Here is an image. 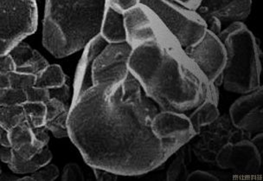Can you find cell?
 I'll return each instance as SVG.
<instances>
[{
	"mask_svg": "<svg viewBox=\"0 0 263 181\" xmlns=\"http://www.w3.org/2000/svg\"><path fill=\"white\" fill-rule=\"evenodd\" d=\"M158 112L130 73L119 82L92 85L72 100L69 137L92 168L117 175H142L184 147L154 135L152 122Z\"/></svg>",
	"mask_w": 263,
	"mask_h": 181,
	"instance_id": "1",
	"label": "cell"
},
{
	"mask_svg": "<svg viewBox=\"0 0 263 181\" xmlns=\"http://www.w3.org/2000/svg\"><path fill=\"white\" fill-rule=\"evenodd\" d=\"M123 16L129 70L145 95L162 110L184 113L201 104L211 82L156 14L140 3Z\"/></svg>",
	"mask_w": 263,
	"mask_h": 181,
	"instance_id": "2",
	"label": "cell"
},
{
	"mask_svg": "<svg viewBox=\"0 0 263 181\" xmlns=\"http://www.w3.org/2000/svg\"><path fill=\"white\" fill-rule=\"evenodd\" d=\"M106 0H46L43 44L55 58L83 49L101 30Z\"/></svg>",
	"mask_w": 263,
	"mask_h": 181,
	"instance_id": "3",
	"label": "cell"
},
{
	"mask_svg": "<svg viewBox=\"0 0 263 181\" xmlns=\"http://www.w3.org/2000/svg\"><path fill=\"white\" fill-rule=\"evenodd\" d=\"M226 62L222 71L225 89L246 94L260 86V54L253 33L242 22H234L220 33Z\"/></svg>",
	"mask_w": 263,
	"mask_h": 181,
	"instance_id": "4",
	"label": "cell"
},
{
	"mask_svg": "<svg viewBox=\"0 0 263 181\" xmlns=\"http://www.w3.org/2000/svg\"><path fill=\"white\" fill-rule=\"evenodd\" d=\"M37 19L36 0H0V56L35 32Z\"/></svg>",
	"mask_w": 263,
	"mask_h": 181,
	"instance_id": "5",
	"label": "cell"
},
{
	"mask_svg": "<svg viewBox=\"0 0 263 181\" xmlns=\"http://www.w3.org/2000/svg\"><path fill=\"white\" fill-rule=\"evenodd\" d=\"M156 14L183 48L196 44L206 32V25L197 11L173 0H140Z\"/></svg>",
	"mask_w": 263,
	"mask_h": 181,
	"instance_id": "6",
	"label": "cell"
},
{
	"mask_svg": "<svg viewBox=\"0 0 263 181\" xmlns=\"http://www.w3.org/2000/svg\"><path fill=\"white\" fill-rule=\"evenodd\" d=\"M190 146L191 151L200 161L214 164L217 153L228 143L251 139V135L238 129L230 121L229 115H223L212 123L200 129Z\"/></svg>",
	"mask_w": 263,
	"mask_h": 181,
	"instance_id": "7",
	"label": "cell"
},
{
	"mask_svg": "<svg viewBox=\"0 0 263 181\" xmlns=\"http://www.w3.org/2000/svg\"><path fill=\"white\" fill-rule=\"evenodd\" d=\"M184 49L209 82L217 86L222 84L226 53L219 37L206 30L199 41Z\"/></svg>",
	"mask_w": 263,
	"mask_h": 181,
	"instance_id": "8",
	"label": "cell"
},
{
	"mask_svg": "<svg viewBox=\"0 0 263 181\" xmlns=\"http://www.w3.org/2000/svg\"><path fill=\"white\" fill-rule=\"evenodd\" d=\"M132 48L126 42L107 44L93 61V85L119 82L129 74Z\"/></svg>",
	"mask_w": 263,
	"mask_h": 181,
	"instance_id": "9",
	"label": "cell"
},
{
	"mask_svg": "<svg viewBox=\"0 0 263 181\" xmlns=\"http://www.w3.org/2000/svg\"><path fill=\"white\" fill-rule=\"evenodd\" d=\"M262 154L251 139H244L223 146L217 153L215 164L224 170L240 174L255 175L260 173Z\"/></svg>",
	"mask_w": 263,
	"mask_h": 181,
	"instance_id": "10",
	"label": "cell"
},
{
	"mask_svg": "<svg viewBox=\"0 0 263 181\" xmlns=\"http://www.w3.org/2000/svg\"><path fill=\"white\" fill-rule=\"evenodd\" d=\"M152 129L159 139L175 140L184 146L197 135L188 116L183 113L170 110L157 113L152 122Z\"/></svg>",
	"mask_w": 263,
	"mask_h": 181,
	"instance_id": "11",
	"label": "cell"
},
{
	"mask_svg": "<svg viewBox=\"0 0 263 181\" xmlns=\"http://www.w3.org/2000/svg\"><path fill=\"white\" fill-rule=\"evenodd\" d=\"M252 0H201L197 11L203 17L216 16L221 22H241L250 15Z\"/></svg>",
	"mask_w": 263,
	"mask_h": 181,
	"instance_id": "12",
	"label": "cell"
},
{
	"mask_svg": "<svg viewBox=\"0 0 263 181\" xmlns=\"http://www.w3.org/2000/svg\"><path fill=\"white\" fill-rule=\"evenodd\" d=\"M107 44V42L105 41L102 37L99 34L98 36L92 39L83 48V52L80 58L79 63L77 67V71L74 75L72 100L77 98L81 94L93 85L92 67L93 61Z\"/></svg>",
	"mask_w": 263,
	"mask_h": 181,
	"instance_id": "13",
	"label": "cell"
},
{
	"mask_svg": "<svg viewBox=\"0 0 263 181\" xmlns=\"http://www.w3.org/2000/svg\"><path fill=\"white\" fill-rule=\"evenodd\" d=\"M9 54L16 65V71L37 75L49 65L48 61L30 45L21 42L11 49Z\"/></svg>",
	"mask_w": 263,
	"mask_h": 181,
	"instance_id": "14",
	"label": "cell"
},
{
	"mask_svg": "<svg viewBox=\"0 0 263 181\" xmlns=\"http://www.w3.org/2000/svg\"><path fill=\"white\" fill-rule=\"evenodd\" d=\"M100 35L107 44L126 42L123 14L115 11L107 4L102 16Z\"/></svg>",
	"mask_w": 263,
	"mask_h": 181,
	"instance_id": "15",
	"label": "cell"
},
{
	"mask_svg": "<svg viewBox=\"0 0 263 181\" xmlns=\"http://www.w3.org/2000/svg\"><path fill=\"white\" fill-rule=\"evenodd\" d=\"M260 107H263V88L259 86L255 90L242 94V96L233 102L229 114L230 121L236 126L244 115Z\"/></svg>",
	"mask_w": 263,
	"mask_h": 181,
	"instance_id": "16",
	"label": "cell"
},
{
	"mask_svg": "<svg viewBox=\"0 0 263 181\" xmlns=\"http://www.w3.org/2000/svg\"><path fill=\"white\" fill-rule=\"evenodd\" d=\"M51 159L52 153L47 148V146L43 148L41 152H39V154L30 159H21L13 151L12 159L8 164L9 168L16 173H33L44 167L45 165L49 164Z\"/></svg>",
	"mask_w": 263,
	"mask_h": 181,
	"instance_id": "17",
	"label": "cell"
},
{
	"mask_svg": "<svg viewBox=\"0 0 263 181\" xmlns=\"http://www.w3.org/2000/svg\"><path fill=\"white\" fill-rule=\"evenodd\" d=\"M219 116L218 102L206 97L201 104L195 107L194 111L188 117L197 134L203 126L212 123Z\"/></svg>",
	"mask_w": 263,
	"mask_h": 181,
	"instance_id": "18",
	"label": "cell"
},
{
	"mask_svg": "<svg viewBox=\"0 0 263 181\" xmlns=\"http://www.w3.org/2000/svg\"><path fill=\"white\" fill-rule=\"evenodd\" d=\"M68 77L64 74L63 69L58 64L47 66L36 75V85L40 88H59L67 82Z\"/></svg>",
	"mask_w": 263,
	"mask_h": 181,
	"instance_id": "19",
	"label": "cell"
},
{
	"mask_svg": "<svg viewBox=\"0 0 263 181\" xmlns=\"http://www.w3.org/2000/svg\"><path fill=\"white\" fill-rule=\"evenodd\" d=\"M9 143L13 150H17L22 147L35 142L37 139L35 136L33 129L25 121L11 128L7 131Z\"/></svg>",
	"mask_w": 263,
	"mask_h": 181,
	"instance_id": "20",
	"label": "cell"
},
{
	"mask_svg": "<svg viewBox=\"0 0 263 181\" xmlns=\"http://www.w3.org/2000/svg\"><path fill=\"white\" fill-rule=\"evenodd\" d=\"M190 146L188 148H179L177 155L171 163L166 173L167 180H184L186 179L188 173L187 159L191 155Z\"/></svg>",
	"mask_w": 263,
	"mask_h": 181,
	"instance_id": "21",
	"label": "cell"
},
{
	"mask_svg": "<svg viewBox=\"0 0 263 181\" xmlns=\"http://www.w3.org/2000/svg\"><path fill=\"white\" fill-rule=\"evenodd\" d=\"M22 106L25 120L32 129L44 126L46 122V106L44 102H25Z\"/></svg>",
	"mask_w": 263,
	"mask_h": 181,
	"instance_id": "22",
	"label": "cell"
},
{
	"mask_svg": "<svg viewBox=\"0 0 263 181\" xmlns=\"http://www.w3.org/2000/svg\"><path fill=\"white\" fill-rule=\"evenodd\" d=\"M236 128L250 135L260 134L263 131V107H258L244 115Z\"/></svg>",
	"mask_w": 263,
	"mask_h": 181,
	"instance_id": "23",
	"label": "cell"
},
{
	"mask_svg": "<svg viewBox=\"0 0 263 181\" xmlns=\"http://www.w3.org/2000/svg\"><path fill=\"white\" fill-rule=\"evenodd\" d=\"M25 120V113L22 105L0 107V126L6 131H8Z\"/></svg>",
	"mask_w": 263,
	"mask_h": 181,
	"instance_id": "24",
	"label": "cell"
},
{
	"mask_svg": "<svg viewBox=\"0 0 263 181\" xmlns=\"http://www.w3.org/2000/svg\"><path fill=\"white\" fill-rule=\"evenodd\" d=\"M26 102L25 91L11 88L0 89V107H10L22 105Z\"/></svg>",
	"mask_w": 263,
	"mask_h": 181,
	"instance_id": "25",
	"label": "cell"
},
{
	"mask_svg": "<svg viewBox=\"0 0 263 181\" xmlns=\"http://www.w3.org/2000/svg\"><path fill=\"white\" fill-rule=\"evenodd\" d=\"M69 112L63 113L58 117L45 122L44 126L47 130L51 132L57 138H64L69 136L68 131V115Z\"/></svg>",
	"mask_w": 263,
	"mask_h": 181,
	"instance_id": "26",
	"label": "cell"
},
{
	"mask_svg": "<svg viewBox=\"0 0 263 181\" xmlns=\"http://www.w3.org/2000/svg\"><path fill=\"white\" fill-rule=\"evenodd\" d=\"M9 80H10V85L11 88L25 90L30 87L36 85V76L13 71L9 74Z\"/></svg>",
	"mask_w": 263,
	"mask_h": 181,
	"instance_id": "27",
	"label": "cell"
},
{
	"mask_svg": "<svg viewBox=\"0 0 263 181\" xmlns=\"http://www.w3.org/2000/svg\"><path fill=\"white\" fill-rule=\"evenodd\" d=\"M46 106V121L58 117L63 113L69 112V106L57 98H50L45 102Z\"/></svg>",
	"mask_w": 263,
	"mask_h": 181,
	"instance_id": "28",
	"label": "cell"
},
{
	"mask_svg": "<svg viewBox=\"0 0 263 181\" xmlns=\"http://www.w3.org/2000/svg\"><path fill=\"white\" fill-rule=\"evenodd\" d=\"M59 169L55 165L47 164L31 173V180H54L59 176Z\"/></svg>",
	"mask_w": 263,
	"mask_h": 181,
	"instance_id": "29",
	"label": "cell"
},
{
	"mask_svg": "<svg viewBox=\"0 0 263 181\" xmlns=\"http://www.w3.org/2000/svg\"><path fill=\"white\" fill-rule=\"evenodd\" d=\"M26 102H45L50 98V93L48 88H40L37 86H32L25 89Z\"/></svg>",
	"mask_w": 263,
	"mask_h": 181,
	"instance_id": "30",
	"label": "cell"
},
{
	"mask_svg": "<svg viewBox=\"0 0 263 181\" xmlns=\"http://www.w3.org/2000/svg\"><path fill=\"white\" fill-rule=\"evenodd\" d=\"M44 147H46V146H44L40 140H36L35 142L22 147L16 151L15 150L13 151L21 159H30L35 156L36 154H39V152H41Z\"/></svg>",
	"mask_w": 263,
	"mask_h": 181,
	"instance_id": "31",
	"label": "cell"
},
{
	"mask_svg": "<svg viewBox=\"0 0 263 181\" xmlns=\"http://www.w3.org/2000/svg\"><path fill=\"white\" fill-rule=\"evenodd\" d=\"M63 180H84L83 172L77 163L66 165L63 171Z\"/></svg>",
	"mask_w": 263,
	"mask_h": 181,
	"instance_id": "32",
	"label": "cell"
},
{
	"mask_svg": "<svg viewBox=\"0 0 263 181\" xmlns=\"http://www.w3.org/2000/svg\"><path fill=\"white\" fill-rule=\"evenodd\" d=\"M106 4L115 11L124 14L140 4V0H106Z\"/></svg>",
	"mask_w": 263,
	"mask_h": 181,
	"instance_id": "33",
	"label": "cell"
},
{
	"mask_svg": "<svg viewBox=\"0 0 263 181\" xmlns=\"http://www.w3.org/2000/svg\"><path fill=\"white\" fill-rule=\"evenodd\" d=\"M206 25V30L219 37L222 31V24L218 19L213 16H205L202 17Z\"/></svg>",
	"mask_w": 263,
	"mask_h": 181,
	"instance_id": "34",
	"label": "cell"
},
{
	"mask_svg": "<svg viewBox=\"0 0 263 181\" xmlns=\"http://www.w3.org/2000/svg\"><path fill=\"white\" fill-rule=\"evenodd\" d=\"M69 90H70L69 86L66 82L59 88L49 89V93H50V97L58 99V100L64 102L65 104H68L69 99Z\"/></svg>",
	"mask_w": 263,
	"mask_h": 181,
	"instance_id": "35",
	"label": "cell"
},
{
	"mask_svg": "<svg viewBox=\"0 0 263 181\" xmlns=\"http://www.w3.org/2000/svg\"><path fill=\"white\" fill-rule=\"evenodd\" d=\"M16 71V65L10 54L0 56V74H10Z\"/></svg>",
	"mask_w": 263,
	"mask_h": 181,
	"instance_id": "36",
	"label": "cell"
},
{
	"mask_svg": "<svg viewBox=\"0 0 263 181\" xmlns=\"http://www.w3.org/2000/svg\"><path fill=\"white\" fill-rule=\"evenodd\" d=\"M186 180H219V178L207 171L196 170L188 174Z\"/></svg>",
	"mask_w": 263,
	"mask_h": 181,
	"instance_id": "37",
	"label": "cell"
},
{
	"mask_svg": "<svg viewBox=\"0 0 263 181\" xmlns=\"http://www.w3.org/2000/svg\"><path fill=\"white\" fill-rule=\"evenodd\" d=\"M93 170L97 180H114L118 177L117 174L101 168H93Z\"/></svg>",
	"mask_w": 263,
	"mask_h": 181,
	"instance_id": "38",
	"label": "cell"
},
{
	"mask_svg": "<svg viewBox=\"0 0 263 181\" xmlns=\"http://www.w3.org/2000/svg\"><path fill=\"white\" fill-rule=\"evenodd\" d=\"M33 132H34L35 136H36L37 140H40L44 146L48 145V143L49 141V137L45 126H40V128L33 129Z\"/></svg>",
	"mask_w": 263,
	"mask_h": 181,
	"instance_id": "39",
	"label": "cell"
},
{
	"mask_svg": "<svg viewBox=\"0 0 263 181\" xmlns=\"http://www.w3.org/2000/svg\"><path fill=\"white\" fill-rule=\"evenodd\" d=\"M12 154H13V151L11 147L2 146L0 148V160L9 164L12 159Z\"/></svg>",
	"mask_w": 263,
	"mask_h": 181,
	"instance_id": "40",
	"label": "cell"
},
{
	"mask_svg": "<svg viewBox=\"0 0 263 181\" xmlns=\"http://www.w3.org/2000/svg\"><path fill=\"white\" fill-rule=\"evenodd\" d=\"M173 1H175L177 3L186 7V8L196 11L200 4L201 0H173Z\"/></svg>",
	"mask_w": 263,
	"mask_h": 181,
	"instance_id": "41",
	"label": "cell"
},
{
	"mask_svg": "<svg viewBox=\"0 0 263 181\" xmlns=\"http://www.w3.org/2000/svg\"><path fill=\"white\" fill-rule=\"evenodd\" d=\"M252 140V142L255 144V147L258 148V150L262 154V148H263V136L262 133H260V134H257L255 137L251 139Z\"/></svg>",
	"mask_w": 263,
	"mask_h": 181,
	"instance_id": "42",
	"label": "cell"
},
{
	"mask_svg": "<svg viewBox=\"0 0 263 181\" xmlns=\"http://www.w3.org/2000/svg\"><path fill=\"white\" fill-rule=\"evenodd\" d=\"M0 145L5 147H11L8 140V134L7 131L0 126Z\"/></svg>",
	"mask_w": 263,
	"mask_h": 181,
	"instance_id": "43",
	"label": "cell"
},
{
	"mask_svg": "<svg viewBox=\"0 0 263 181\" xmlns=\"http://www.w3.org/2000/svg\"><path fill=\"white\" fill-rule=\"evenodd\" d=\"M11 87L9 74H0V89L7 88Z\"/></svg>",
	"mask_w": 263,
	"mask_h": 181,
	"instance_id": "44",
	"label": "cell"
},
{
	"mask_svg": "<svg viewBox=\"0 0 263 181\" xmlns=\"http://www.w3.org/2000/svg\"><path fill=\"white\" fill-rule=\"evenodd\" d=\"M0 173H1V169H0Z\"/></svg>",
	"mask_w": 263,
	"mask_h": 181,
	"instance_id": "45",
	"label": "cell"
}]
</instances>
